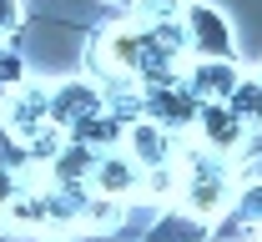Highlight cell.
<instances>
[{"instance_id": "4fadbf2b", "label": "cell", "mask_w": 262, "mask_h": 242, "mask_svg": "<svg viewBox=\"0 0 262 242\" xmlns=\"http://www.w3.org/2000/svg\"><path fill=\"white\" fill-rule=\"evenodd\" d=\"M126 222V202L116 197H86V232H116Z\"/></svg>"}, {"instance_id": "ffe728a7", "label": "cell", "mask_w": 262, "mask_h": 242, "mask_svg": "<svg viewBox=\"0 0 262 242\" xmlns=\"http://www.w3.org/2000/svg\"><path fill=\"white\" fill-rule=\"evenodd\" d=\"M111 5H126V10H131V0H111Z\"/></svg>"}, {"instance_id": "9c48e42d", "label": "cell", "mask_w": 262, "mask_h": 242, "mask_svg": "<svg viewBox=\"0 0 262 242\" xmlns=\"http://www.w3.org/2000/svg\"><path fill=\"white\" fill-rule=\"evenodd\" d=\"M101 151L86 146V141H61V151L46 162L51 167V187H66V192H91V172H96Z\"/></svg>"}, {"instance_id": "8fae6325", "label": "cell", "mask_w": 262, "mask_h": 242, "mask_svg": "<svg viewBox=\"0 0 262 242\" xmlns=\"http://www.w3.org/2000/svg\"><path fill=\"white\" fill-rule=\"evenodd\" d=\"M66 137H71V141H86V146H96V151H111V146H121V137H126V121L106 106V111H96V116L76 121Z\"/></svg>"}, {"instance_id": "2e32d148", "label": "cell", "mask_w": 262, "mask_h": 242, "mask_svg": "<svg viewBox=\"0 0 262 242\" xmlns=\"http://www.w3.org/2000/svg\"><path fill=\"white\" fill-rule=\"evenodd\" d=\"M26 81H31L26 56H20V51H10V46H0V91H15V86H26Z\"/></svg>"}, {"instance_id": "277c9868", "label": "cell", "mask_w": 262, "mask_h": 242, "mask_svg": "<svg viewBox=\"0 0 262 242\" xmlns=\"http://www.w3.org/2000/svg\"><path fill=\"white\" fill-rule=\"evenodd\" d=\"M121 151H126L136 167L157 172V167H182V151H187V137L157 126L151 116H136L126 121V137H121Z\"/></svg>"}, {"instance_id": "30bf717a", "label": "cell", "mask_w": 262, "mask_h": 242, "mask_svg": "<svg viewBox=\"0 0 262 242\" xmlns=\"http://www.w3.org/2000/svg\"><path fill=\"white\" fill-rule=\"evenodd\" d=\"M242 81V66L237 61H187V71H182V86L192 91L196 101H227L232 86Z\"/></svg>"}, {"instance_id": "8992f818", "label": "cell", "mask_w": 262, "mask_h": 242, "mask_svg": "<svg viewBox=\"0 0 262 242\" xmlns=\"http://www.w3.org/2000/svg\"><path fill=\"white\" fill-rule=\"evenodd\" d=\"M0 116H5V126L20 137L26 151H31V141H40L51 126H56L51 111H46V86H31V81L15 86V91H5V111H0Z\"/></svg>"}, {"instance_id": "ba28073f", "label": "cell", "mask_w": 262, "mask_h": 242, "mask_svg": "<svg viewBox=\"0 0 262 242\" xmlns=\"http://www.w3.org/2000/svg\"><path fill=\"white\" fill-rule=\"evenodd\" d=\"M141 187H146V167H136L121 146L101 151L96 172H91V197H116V202H131V197H141Z\"/></svg>"}, {"instance_id": "5bb4252c", "label": "cell", "mask_w": 262, "mask_h": 242, "mask_svg": "<svg viewBox=\"0 0 262 242\" xmlns=\"http://www.w3.org/2000/svg\"><path fill=\"white\" fill-rule=\"evenodd\" d=\"M182 0H131V26H162V20H177Z\"/></svg>"}, {"instance_id": "9a60e30c", "label": "cell", "mask_w": 262, "mask_h": 242, "mask_svg": "<svg viewBox=\"0 0 262 242\" xmlns=\"http://www.w3.org/2000/svg\"><path fill=\"white\" fill-rule=\"evenodd\" d=\"M232 212H237L247 227H262V177H252L247 187H237V202H232Z\"/></svg>"}, {"instance_id": "5b68a950", "label": "cell", "mask_w": 262, "mask_h": 242, "mask_svg": "<svg viewBox=\"0 0 262 242\" xmlns=\"http://www.w3.org/2000/svg\"><path fill=\"white\" fill-rule=\"evenodd\" d=\"M247 126L232 116L227 101H202V111H196V126H192V146H202V151H212V157H227V162H237V151L247 146Z\"/></svg>"}, {"instance_id": "d6986e66", "label": "cell", "mask_w": 262, "mask_h": 242, "mask_svg": "<svg viewBox=\"0 0 262 242\" xmlns=\"http://www.w3.org/2000/svg\"><path fill=\"white\" fill-rule=\"evenodd\" d=\"M20 20H26V5L20 0H0V40L20 31Z\"/></svg>"}, {"instance_id": "6da1fadb", "label": "cell", "mask_w": 262, "mask_h": 242, "mask_svg": "<svg viewBox=\"0 0 262 242\" xmlns=\"http://www.w3.org/2000/svg\"><path fill=\"white\" fill-rule=\"evenodd\" d=\"M237 187H242V177L232 172L227 157H212V151H202V146H187L182 151V167H177V207L187 212L192 222H217L222 212H232L237 202Z\"/></svg>"}, {"instance_id": "44dd1931", "label": "cell", "mask_w": 262, "mask_h": 242, "mask_svg": "<svg viewBox=\"0 0 262 242\" xmlns=\"http://www.w3.org/2000/svg\"><path fill=\"white\" fill-rule=\"evenodd\" d=\"M252 76H257V81H262V66H257V71H252Z\"/></svg>"}, {"instance_id": "ac0fdd59", "label": "cell", "mask_w": 262, "mask_h": 242, "mask_svg": "<svg viewBox=\"0 0 262 242\" xmlns=\"http://www.w3.org/2000/svg\"><path fill=\"white\" fill-rule=\"evenodd\" d=\"M20 187H26V172H15V167H0V212L20 197Z\"/></svg>"}, {"instance_id": "7c38bea8", "label": "cell", "mask_w": 262, "mask_h": 242, "mask_svg": "<svg viewBox=\"0 0 262 242\" xmlns=\"http://www.w3.org/2000/svg\"><path fill=\"white\" fill-rule=\"evenodd\" d=\"M227 106H232V116H237L247 131H262V81L257 76H242V81L232 86Z\"/></svg>"}, {"instance_id": "52a82bcc", "label": "cell", "mask_w": 262, "mask_h": 242, "mask_svg": "<svg viewBox=\"0 0 262 242\" xmlns=\"http://www.w3.org/2000/svg\"><path fill=\"white\" fill-rule=\"evenodd\" d=\"M46 111H51V121L61 131H71L76 121L106 111V86H96V81H56L46 91Z\"/></svg>"}, {"instance_id": "7a4b0ae2", "label": "cell", "mask_w": 262, "mask_h": 242, "mask_svg": "<svg viewBox=\"0 0 262 242\" xmlns=\"http://www.w3.org/2000/svg\"><path fill=\"white\" fill-rule=\"evenodd\" d=\"M177 20H182V35H187V56H196V61H237L232 20L217 5H207V0H182Z\"/></svg>"}, {"instance_id": "e0dca14e", "label": "cell", "mask_w": 262, "mask_h": 242, "mask_svg": "<svg viewBox=\"0 0 262 242\" xmlns=\"http://www.w3.org/2000/svg\"><path fill=\"white\" fill-rule=\"evenodd\" d=\"M0 167H15V172H31V151L20 146V137L5 126V116H0Z\"/></svg>"}, {"instance_id": "3957f363", "label": "cell", "mask_w": 262, "mask_h": 242, "mask_svg": "<svg viewBox=\"0 0 262 242\" xmlns=\"http://www.w3.org/2000/svg\"><path fill=\"white\" fill-rule=\"evenodd\" d=\"M196 111H202V101L182 86V76H171V81H146V86H141V116H151L157 126L177 131V137H192Z\"/></svg>"}]
</instances>
